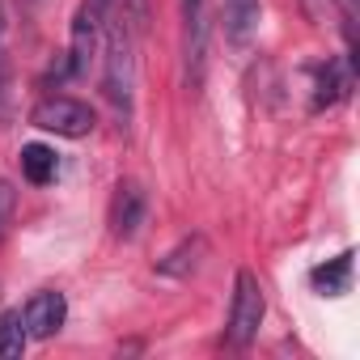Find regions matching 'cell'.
Segmentation results:
<instances>
[{
  "label": "cell",
  "instance_id": "1",
  "mask_svg": "<svg viewBox=\"0 0 360 360\" xmlns=\"http://www.w3.org/2000/svg\"><path fill=\"white\" fill-rule=\"evenodd\" d=\"M102 94L119 119V127H131L136 115V22L115 0V9L102 30Z\"/></svg>",
  "mask_w": 360,
  "mask_h": 360
},
{
  "label": "cell",
  "instance_id": "2",
  "mask_svg": "<svg viewBox=\"0 0 360 360\" xmlns=\"http://www.w3.org/2000/svg\"><path fill=\"white\" fill-rule=\"evenodd\" d=\"M263 314H267V297H263V284L255 280V271H238L233 280V305H229V322H225V343L229 347H250L259 326H263Z\"/></svg>",
  "mask_w": 360,
  "mask_h": 360
},
{
  "label": "cell",
  "instance_id": "3",
  "mask_svg": "<svg viewBox=\"0 0 360 360\" xmlns=\"http://www.w3.org/2000/svg\"><path fill=\"white\" fill-rule=\"evenodd\" d=\"M110 9H115V0H81V5H77L72 43H68V72L72 77H85L89 64L98 60V47H102V30H106Z\"/></svg>",
  "mask_w": 360,
  "mask_h": 360
},
{
  "label": "cell",
  "instance_id": "4",
  "mask_svg": "<svg viewBox=\"0 0 360 360\" xmlns=\"http://www.w3.org/2000/svg\"><path fill=\"white\" fill-rule=\"evenodd\" d=\"M30 123H34L39 131H51V136L81 140V136H89V131H94V110H89V102H81V98L47 94L43 102H34Z\"/></svg>",
  "mask_w": 360,
  "mask_h": 360
},
{
  "label": "cell",
  "instance_id": "5",
  "mask_svg": "<svg viewBox=\"0 0 360 360\" xmlns=\"http://www.w3.org/2000/svg\"><path fill=\"white\" fill-rule=\"evenodd\" d=\"M183 13V64H187V85H204V64H208V5L204 0H178Z\"/></svg>",
  "mask_w": 360,
  "mask_h": 360
},
{
  "label": "cell",
  "instance_id": "6",
  "mask_svg": "<svg viewBox=\"0 0 360 360\" xmlns=\"http://www.w3.org/2000/svg\"><path fill=\"white\" fill-rule=\"evenodd\" d=\"M144 217H148V195H144V187L136 183V178H123V183L115 187V200H110V233L123 238V242H131V238L140 233Z\"/></svg>",
  "mask_w": 360,
  "mask_h": 360
},
{
  "label": "cell",
  "instance_id": "7",
  "mask_svg": "<svg viewBox=\"0 0 360 360\" xmlns=\"http://www.w3.org/2000/svg\"><path fill=\"white\" fill-rule=\"evenodd\" d=\"M22 322H26V335H30V339H51V335H60V326L68 322V301H64V292H56V288L34 292V297L26 301V309H22Z\"/></svg>",
  "mask_w": 360,
  "mask_h": 360
},
{
  "label": "cell",
  "instance_id": "8",
  "mask_svg": "<svg viewBox=\"0 0 360 360\" xmlns=\"http://www.w3.org/2000/svg\"><path fill=\"white\" fill-rule=\"evenodd\" d=\"M259 18H263L259 0H225V34H229V43L246 47L259 34Z\"/></svg>",
  "mask_w": 360,
  "mask_h": 360
},
{
  "label": "cell",
  "instance_id": "9",
  "mask_svg": "<svg viewBox=\"0 0 360 360\" xmlns=\"http://www.w3.org/2000/svg\"><path fill=\"white\" fill-rule=\"evenodd\" d=\"M352 89V60H326V68H318V94H314V106H335L343 102Z\"/></svg>",
  "mask_w": 360,
  "mask_h": 360
},
{
  "label": "cell",
  "instance_id": "10",
  "mask_svg": "<svg viewBox=\"0 0 360 360\" xmlns=\"http://www.w3.org/2000/svg\"><path fill=\"white\" fill-rule=\"evenodd\" d=\"M204 250H208V242L195 233V238H187V242H178V246L157 263V271H161V276H174V280H183V276H191V271L200 267Z\"/></svg>",
  "mask_w": 360,
  "mask_h": 360
},
{
  "label": "cell",
  "instance_id": "11",
  "mask_svg": "<svg viewBox=\"0 0 360 360\" xmlns=\"http://www.w3.org/2000/svg\"><path fill=\"white\" fill-rule=\"evenodd\" d=\"M56 169H60L56 148H47V144H26L22 148V178H26V183L47 187L51 178H56Z\"/></svg>",
  "mask_w": 360,
  "mask_h": 360
},
{
  "label": "cell",
  "instance_id": "12",
  "mask_svg": "<svg viewBox=\"0 0 360 360\" xmlns=\"http://www.w3.org/2000/svg\"><path fill=\"white\" fill-rule=\"evenodd\" d=\"M314 288L318 292H326V297H339V292H347V284H352V250H343L339 259H330V263H322V267H314Z\"/></svg>",
  "mask_w": 360,
  "mask_h": 360
},
{
  "label": "cell",
  "instance_id": "13",
  "mask_svg": "<svg viewBox=\"0 0 360 360\" xmlns=\"http://www.w3.org/2000/svg\"><path fill=\"white\" fill-rule=\"evenodd\" d=\"M30 335H26V322H22V309H5L0 314V360H18L26 352Z\"/></svg>",
  "mask_w": 360,
  "mask_h": 360
},
{
  "label": "cell",
  "instance_id": "14",
  "mask_svg": "<svg viewBox=\"0 0 360 360\" xmlns=\"http://www.w3.org/2000/svg\"><path fill=\"white\" fill-rule=\"evenodd\" d=\"M13 119V68H9V47H5V0H0V127Z\"/></svg>",
  "mask_w": 360,
  "mask_h": 360
},
{
  "label": "cell",
  "instance_id": "15",
  "mask_svg": "<svg viewBox=\"0 0 360 360\" xmlns=\"http://www.w3.org/2000/svg\"><path fill=\"white\" fill-rule=\"evenodd\" d=\"M13 212H18V191H13V183H9V178H0V238L9 233V225H13Z\"/></svg>",
  "mask_w": 360,
  "mask_h": 360
},
{
  "label": "cell",
  "instance_id": "16",
  "mask_svg": "<svg viewBox=\"0 0 360 360\" xmlns=\"http://www.w3.org/2000/svg\"><path fill=\"white\" fill-rule=\"evenodd\" d=\"M339 13H343V34H347V47H356V0H335Z\"/></svg>",
  "mask_w": 360,
  "mask_h": 360
}]
</instances>
